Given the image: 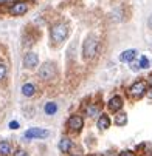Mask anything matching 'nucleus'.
Returning a JSON list of instances; mask_svg holds the SVG:
<instances>
[{
    "label": "nucleus",
    "mask_w": 152,
    "mask_h": 156,
    "mask_svg": "<svg viewBox=\"0 0 152 156\" xmlns=\"http://www.w3.org/2000/svg\"><path fill=\"white\" fill-rule=\"evenodd\" d=\"M146 91H147V85L143 80H140V82H137V83H134L132 87H130V94H132L134 98H143Z\"/></svg>",
    "instance_id": "nucleus-7"
},
{
    "label": "nucleus",
    "mask_w": 152,
    "mask_h": 156,
    "mask_svg": "<svg viewBox=\"0 0 152 156\" xmlns=\"http://www.w3.org/2000/svg\"><path fill=\"white\" fill-rule=\"evenodd\" d=\"M37 63H39V56L36 53L30 51V53H27L24 56V66H25V68L33 70V68H36V66H37Z\"/></svg>",
    "instance_id": "nucleus-5"
},
{
    "label": "nucleus",
    "mask_w": 152,
    "mask_h": 156,
    "mask_svg": "<svg viewBox=\"0 0 152 156\" xmlns=\"http://www.w3.org/2000/svg\"><path fill=\"white\" fill-rule=\"evenodd\" d=\"M96 53H98V39L93 36H89L82 45L84 59H93L96 56Z\"/></svg>",
    "instance_id": "nucleus-2"
},
{
    "label": "nucleus",
    "mask_w": 152,
    "mask_h": 156,
    "mask_svg": "<svg viewBox=\"0 0 152 156\" xmlns=\"http://www.w3.org/2000/svg\"><path fill=\"white\" fill-rule=\"evenodd\" d=\"M121 107H123V99L120 96H113L110 101H109V108L113 110V111H118Z\"/></svg>",
    "instance_id": "nucleus-9"
},
{
    "label": "nucleus",
    "mask_w": 152,
    "mask_h": 156,
    "mask_svg": "<svg viewBox=\"0 0 152 156\" xmlns=\"http://www.w3.org/2000/svg\"><path fill=\"white\" fill-rule=\"evenodd\" d=\"M67 34H69V25L64 23V22H59V23H54L50 30V40L53 43H61L67 37Z\"/></svg>",
    "instance_id": "nucleus-1"
},
{
    "label": "nucleus",
    "mask_w": 152,
    "mask_h": 156,
    "mask_svg": "<svg viewBox=\"0 0 152 156\" xmlns=\"http://www.w3.org/2000/svg\"><path fill=\"white\" fill-rule=\"evenodd\" d=\"M34 93H36V87L33 85V83H24V87H22V94H24L25 98H31V96H34Z\"/></svg>",
    "instance_id": "nucleus-11"
},
{
    "label": "nucleus",
    "mask_w": 152,
    "mask_h": 156,
    "mask_svg": "<svg viewBox=\"0 0 152 156\" xmlns=\"http://www.w3.org/2000/svg\"><path fill=\"white\" fill-rule=\"evenodd\" d=\"M135 56H137V51H135V50H126L124 53H121L120 60H123V62H130V60L135 59Z\"/></svg>",
    "instance_id": "nucleus-13"
},
{
    "label": "nucleus",
    "mask_w": 152,
    "mask_h": 156,
    "mask_svg": "<svg viewBox=\"0 0 152 156\" xmlns=\"http://www.w3.org/2000/svg\"><path fill=\"white\" fill-rule=\"evenodd\" d=\"M138 68H140V65H138V63H132V70H134V71H137Z\"/></svg>",
    "instance_id": "nucleus-23"
},
{
    "label": "nucleus",
    "mask_w": 152,
    "mask_h": 156,
    "mask_svg": "<svg viewBox=\"0 0 152 156\" xmlns=\"http://www.w3.org/2000/svg\"><path fill=\"white\" fill-rule=\"evenodd\" d=\"M13 153V147L8 141H0V156H9Z\"/></svg>",
    "instance_id": "nucleus-10"
},
{
    "label": "nucleus",
    "mask_w": 152,
    "mask_h": 156,
    "mask_svg": "<svg viewBox=\"0 0 152 156\" xmlns=\"http://www.w3.org/2000/svg\"><path fill=\"white\" fill-rule=\"evenodd\" d=\"M96 115H98V107H96V105L90 107V108H89V116H96Z\"/></svg>",
    "instance_id": "nucleus-19"
},
{
    "label": "nucleus",
    "mask_w": 152,
    "mask_h": 156,
    "mask_svg": "<svg viewBox=\"0 0 152 156\" xmlns=\"http://www.w3.org/2000/svg\"><path fill=\"white\" fill-rule=\"evenodd\" d=\"M140 66H141V68H147V66H149V62H147V59L143 56L141 57V62H140Z\"/></svg>",
    "instance_id": "nucleus-20"
},
{
    "label": "nucleus",
    "mask_w": 152,
    "mask_h": 156,
    "mask_svg": "<svg viewBox=\"0 0 152 156\" xmlns=\"http://www.w3.org/2000/svg\"><path fill=\"white\" fill-rule=\"evenodd\" d=\"M27 11H28V3L24 2V0H19V2L13 3L11 8H9V14L11 16H16V17L17 16H24Z\"/></svg>",
    "instance_id": "nucleus-4"
},
{
    "label": "nucleus",
    "mask_w": 152,
    "mask_h": 156,
    "mask_svg": "<svg viewBox=\"0 0 152 156\" xmlns=\"http://www.w3.org/2000/svg\"><path fill=\"white\" fill-rule=\"evenodd\" d=\"M120 156H135L132 151H129V150H124V151H121L120 153Z\"/></svg>",
    "instance_id": "nucleus-21"
},
{
    "label": "nucleus",
    "mask_w": 152,
    "mask_h": 156,
    "mask_svg": "<svg viewBox=\"0 0 152 156\" xmlns=\"http://www.w3.org/2000/svg\"><path fill=\"white\" fill-rule=\"evenodd\" d=\"M14 156H30V154H28L24 148H17V150L14 151Z\"/></svg>",
    "instance_id": "nucleus-18"
},
{
    "label": "nucleus",
    "mask_w": 152,
    "mask_h": 156,
    "mask_svg": "<svg viewBox=\"0 0 152 156\" xmlns=\"http://www.w3.org/2000/svg\"><path fill=\"white\" fill-rule=\"evenodd\" d=\"M39 77L42 80H51L56 77V65L53 62H45L39 68Z\"/></svg>",
    "instance_id": "nucleus-3"
},
{
    "label": "nucleus",
    "mask_w": 152,
    "mask_h": 156,
    "mask_svg": "<svg viewBox=\"0 0 152 156\" xmlns=\"http://www.w3.org/2000/svg\"><path fill=\"white\" fill-rule=\"evenodd\" d=\"M104 156H115V153L112 154V151H106V154H104Z\"/></svg>",
    "instance_id": "nucleus-25"
},
{
    "label": "nucleus",
    "mask_w": 152,
    "mask_h": 156,
    "mask_svg": "<svg viewBox=\"0 0 152 156\" xmlns=\"http://www.w3.org/2000/svg\"><path fill=\"white\" fill-rule=\"evenodd\" d=\"M126 122H127V116L124 113L117 115V118H115V124L117 125H126Z\"/></svg>",
    "instance_id": "nucleus-17"
},
{
    "label": "nucleus",
    "mask_w": 152,
    "mask_h": 156,
    "mask_svg": "<svg viewBox=\"0 0 152 156\" xmlns=\"http://www.w3.org/2000/svg\"><path fill=\"white\" fill-rule=\"evenodd\" d=\"M9 128H13V130H16V128H19V122H16V121H13V122L9 124Z\"/></svg>",
    "instance_id": "nucleus-22"
},
{
    "label": "nucleus",
    "mask_w": 152,
    "mask_h": 156,
    "mask_svg": "<svg viewBox=\"0 0 152 156\" xmlns=\"http://www.w3.org/2000/svg\"><path fill=\"white\" fill-rule=\"evenodd\" d=\"M70 148H72V141H70V138L64 136V138L59 141V150H61L62 153H67Z\"/></svg>",
    "instance_id": "nucleus-12"
},
{
    "label": "nucleus",
    "mask_w": 152,
    "mask_h": 156,
    "mask_svg": "<svg viewBox=\"0 0 152 156\" xmlns=\"http://www.w3.org/2000/svg\"><path fill=\"white\" fill-rule=\"evenodd\" d=\"M45 113L48 115V116H51V115H54L56 111H57V105L54 104V102H48V104H45Z\"/></svg>",
    "instance_id": "nucleus-15"
},
{
    "label": "nucleus",
    "mask_w": 152,
    "mask_h": 156,
    "mask_svg": "<svg viewBox=\"0 0 152 156\" xmlns=\"http://www.w3.org/2000/svg\"><path fill=\"white\" fill-rule=\"evenodd\" d=\"M6 76H8V66L3 62H0V82H3Z\"/></svg>",
    "instance_id": "nucleus-16"
},
{
    "label": "nucleus",
    "mask_w": 152,
    "mask_h": 156,
    "mask_svg": "<svg viewBox=\"0 0 152 156\" xmlns=\"http://www.w3.org/2000/svg\"><path fill=\"white\" fill-rule=\"evenodd\" d=\"M110 127V119H109L107 115H101V118L98 119V128L99 130H107Z\"/></svg>",
    "instance_id": "nucleus-14"
},
{
    "label": "nucleus",
    "mask_w": 152,
    "mask_h": 156,
    "mask_svg": "<svg viewBox=\"0 0 152 156\" xmlns=\"http://www.w3.org/2000/svg\"><path fill=\"white\" fill-rule=\"evenodd\" d=\"M150 83H152V76H150Z\"/></svg>",
    "instance_id": "nucleus-26"
},
{
    "label": "nucleus",
    "mask_w": 152,
    "mask_h": 156,
    "mask_svg": "<svg viewBox=\"0 0 152 156\" xmlns=\"http://www.w3.org/2000/svg\"><path fill=\"white\" fill-rule=\"evenodd\" d=\"M147 23H149V28L152 30V14H150V17H149V22H147Z\"/></svg>",
    "instance_id": "nucleus-24"
},
{
    "label": "nucleus",
    "mask_w": 152,
    "mask_h": 156,
    "mask_svg": "<svg viewBox=\"0 0 152 156\" xmlns=\"http://www.w3.org/2000/svg\"><path fill=\"white\" fill-rule=\"evenodd\" d=\"M93 156H96V154H93Z\"/></svg>",
    "instance_id": "nucleus-27"
},
{
    "label": "nucleus",
    "mask_w": 152,
    "mask_h": 156,
    "mask_svg": "<svg viewBox=\"0 0 152 156\" xmlns=\"http://www.w3.org/2000/svg\"><path fill=\"white\" fill-rule=\"evenodd\" d=\"M82 125H84V121H82V118L78 116V115L70 116L69 121H67V127H69L70 130H73V131H79V130L82 128Z\"/></svg>",
    "instance_id": "nucleus-8"
},
{
    "label": "nucleus",
    "mask_w": 152,
    "mask_h": 156,
    "mask_svg": "<svg viewBox=\"0 0 152 156\" xmlns=\"http://www.w3.org/2000/svg\"><path fill=\"white\" fill-rule=\"evenodd\" d=\"M50 135L48 130H43V128H30L25 133V138L27 139H42V138H47Z\"/></svg>",
    "instance_id": "nucleus-6"
}]
</instances>
